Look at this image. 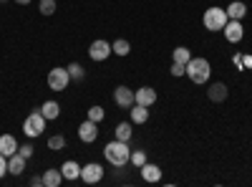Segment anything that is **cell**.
I'll list each match as a JSON object with an SVG mask.
<instances>
[{"mask_svg": "<svg viewBox=\"0 0 252 187\" xmlns=\"http://www.w3.org/2000/svg\"><path fill=\"white\" fill-rule=\"evenodd\" d=\"M103 157H106L109 164L114 167H126L129 164V157H131V150H129V142H121V139H114L103 147Z\"/></svg>", "mask_w": 252, "mask_h": 187, "instance_id": "1", "label": "cell"}, {"mask_svg": "<svg viewBox=\"0 0 252 187\" xmlns=\"http://www.w3.org/2000/svg\"><path fill=\"white\" fill-rule=\"evenodd\" d=\"M209 74H212V66H209L207 58H189L187 64V76L192 78V84H207L209 81Z\"/></svg>", "mask_w": 252, "mask_h": 187, "instance_id": "2", "label": "cell"}, {"mask_svg": "<svg viewBox=\"0 0 252 187\" xmlns=\"http://www.w3.org/2000/svg\"><path fill=\"white\" fill-rule=\"evenodd\" d=\"M43 129H46V116L40 114V109H33L23 121V134L26 137H40Z\"/></svg>", "mask_w": 252, "mask_h": 187, "instance_id": "3", "label": "cell"}, {"mask_svg": "<svg viewBox=\"0 0 252 187\" xmlns=\"http://www.w3.org/2000/svg\"><path fill=\"white\" fill-rule=\"evenodd\" d=\"M227 20H229V18H227V10H224V8H207L202 23H204L207 31H222V28L227 26Z\"/></svg>", "mask_w": 252, "mask_h": 187, "instance_id": "4", "label": "cell"}, {"mask_svg": "<svg viewBox=\"0 0 252 187\" xmlns=\"http://www.w3.org/2000/svg\"><path fill=\"white\" fill-rule=\"evenodd\" d=\"M48 89L51 91H66L68 84H71V76H68V69H63V66H56L48 71Z\"/></svg>", "mask_w": 252, "mask_h": 187, "instance_id": "5", "label": "cell"}, {"mask_svg": "<svg viewBox=\"0 0 252 187\" xmlns=\"http://www.w3.org/2000/svg\"><path fill=\"white\" fill-rule=\"evenodd\" d=\"M114 101H116L119 109H131L136 104V96H134V91L129 86H116L114 89Z\"/></svg>", "mask_w": 252, "mask_h": 187, "instance_id": "6", "label": "cell"}, {"mask_svg": "<svg viewBox=\"0 0 252 187\" xmlns=\"http://www.w3.org/2000/svg\"><path fill=\"white\" fill-rule=\"evenodd\" d=\"M81 180L86 182V185H96L103 180V167L96 162H89L86 167H81Z\"/></svg>", "mask_w": 252, "mask_h": 187, "instance_id": "7", "label": "cell"}, {"mask_svg": "<svg viewBox=\"0 0 252 187\" xmlns=\"http://www.w3.org/2000/svg\"><path fill=\"white\" fill-rule=\"evenodd\" d=\"M114 51H111V43H109V40H94V43H91V48H89V56L94 58V61H106L109 56H111Z\"/></svg>", "mask_w": 252, "mask_h": 187, "instance_id": "8", "label": "cell"}, {"mask_svg": "<svg viewBox=\"0 0 252 187\" xmlns=\"http://www.w3.org/2000/svg\"><path fill=\"white\" fill-rule=\"evenodd\" d=\"M227 96H229V89H227V84H222V81H215V84L207 86V99H209V101L222 104Z\"/></svg>", "mask_w": 252, "mask_h": 187, "instance_id": "9", "label": "cell"}, {"mask_svg": "<svg viewBox=\"0 0 252 187\" xmlns=\"http://www.w3.org/2000/svg\"><path fill=\"white\" fill-rule=\"evenodd\" d=\"M222 31H224V38L229 40V43H240L242 36H245V28H242L240 20H227V26Z\"/></svg>", "mask_w": 252, "mask_h": 187, "instance_id": "10", "label": "cell"}, {"mask_svg": "<svg viewBox=\"0 0 252 187\" xmlns=\"http://www.w3.org/2000/svg\"><path fill=\"white\" fill-rule=\"evenodd\" d=\"M96 137H98V127H96V121H91V119H86L78 127V139L81 142H96Z\"/></svg>", "mask_w": 252, "mask_h": 187, "instance_id": "11", "label": "cell"}, {"mask_svg": "<svg viewBox=\"0 0 252 187\" xmlns=\"http://www.w3.org/2000/svg\"><path fill=\"white\" fill-rule=\"evenodd\" d=\"M134 96H136V104H141V107H152V104L157 101V91H154L152 86H141V89H136Z\"/></svg>", "mask_w": 252, "mask_h": 187, "instance_id": "12", "label": "cell"}, {"mask_svg": "<svg viewBox=\"0 0 252 187\" xmlns=\"http://www.w3.org/2000/svg\"><path fill=\"white\" fill-rule=\"evenodd\" d=\"M61 175L66 177V180H78V177H81V164L73 162V159L63 162V164H61Z\"/></svg>", "mask_w": 252, "mask_h": 187, "instance_id": "13", "label": "cell"}, {"mask_svg": "<svg viewBox=\"0 0 252 187\" xmlns=\"http://www.w3.org/2000/svg\"><path fill=\"white\" fill-rule=\"evenodd\" d=\"M15 152H18V142H15V137H13V134H3V137H0V154L10 157V154H15Z\"/></svg>", "mask_w": 252, "mask_h": 187, "instance_id": "14", "label": "cell"}, {"mask_svg": "<svg viewBox=\"0 0 252 187\" xmlns=\"http://www.w3.org/2000/svg\"><path fill=\"white\" fill-rule=\"evenodd\" d=\"M23 170H26V157H20L18 152L10 154L8 157V172L10 175H23Z\"/></svg>", "mask_w": 252, "mask_h": 187, "instance_id": "15", "label": "cell"}, {"mask_svg": "<svg viewBox=\"0 0 252 187\" xmlns=\"http://www.w3.org/2000/svg\"><path fill=\"white\" fill-rule=\"evenodd\" d=\"M245 15H247V5L240 3V0H235V3L227 5V18H229V20H242Z\"/></svg>", "mask_w": 252, "mask_h": 187, "instance_id": "16", "label": "cell"}, {"mask_svg": "<svg viewBox=\"0 0 252 187\" xmlns=\"http://www.w3.org/2000/svg\"><path fill=\"white\" fill-rule=\"evenodd\" d=\"M141 177H144L146 182H159V180H161V170L157 167V164L146 162L144 167H141Z\"/></svg>", "mask_w": 252, "mask_h": 187, "instance_id": "17", "label": "cell"}, {"mask_svg": "<svg viewBox=\"0 0 252 187\" xmlns=\"http://www.w3.org/2000/svg\"><path fill=\"white\" fill-rule=\"evenodd\" d=\"M38 109H40V114L46 116V121H51V119H58V114H61L58 101H46L43 107H38Z\"/></svg>", "mask_w": 252, "mask_h": 187, "instance_id": "18", "label": "cell"}, {"mask_svg": "<svg viewBox=\"0 0 252 187\" xmlns=\"http://www.w3.org/2000/svg\"><path fill=\"white\" fill-rule=\"evenodd\" d=\"M146 119H149V107L134 104V107H131V121H134V124H144Z\"/></svg>", "mask_w": 252, "mask_h": 187, "instance_id": "19", "label": "cell"}, {"mask_svg": "<svg viewBox=\"0 0 252 187\" xmlns=\"http://www.w3.org/2000/svg\"><path fill=\"white\" fill-rule=\"evenodd\" d=\"M61 182H63L61 170H46V175H43V185L46 187H58Z\"/></svg>", "mask_w": 252, "mask_h": 187, "instance_id": "20", "label": "cell"}, {"mask_svg": "<svg viewBox=\"0 0 252 187\" xmlns=\"http://www.w3.org/2000/svg\"><path fill=\"white\" fill-rule=\"evenodd\" d=\"M111 51H114L116 56H129L131 43H129V40H124V38H119V40H114V43H111Z\"/></svg>", "mask_w": 252, "mask_h": 187, "instance_id": "21", "label": "cell"}, {"mask_svg": "<svg viewBox=\"0 0 252 187\" xmlns=\"http://www.w3.org/2000/svg\"><path fill=\"white\" fill-rule=\"evenodd\" d=\"M172 58L177 61V64H184V66H187V64H189V58H192V53H189L187 46H177L174 53H172Z\"/></svg>", "mask_w": 252, "mask_h": 187, "instance_id": "22", "label": "cell"}, {"mask_svg": "<svg viewBox=\"0 0 252 187\" xmlns=\"http://www.w3.org/2000/svg\"><path fill=\"white\" fill-rule=\"evenodd\" d=\"M66 69H68L71 81H83V78H86V71H83V66H81V64H76V61H73V64H68Z\"/></svg>", "mask_w": 252, "mask_h": 187, "instance_id": "23", "label": "cell"}, {"mask_svg": "<svg viewBox=\"0 0 252 187\" xmlns=\"http://www.w3.org/2000/svg\"><path fill=\"white\" fill-rule=\"evenodd\" d=\"M116 139H121V142H129V139H131V124L121 121L119 127H116Z\"/></svg>", "mask_w": 252, "mask_h": 187, "instance_id": "24", "label": "cell"}, {"mask_svg": "<svg viewBox=\"0 0 252 187\" xmlns=\"http://www.w3.org/2000/svg\"><path fill=\"white\" fill-rule=\"evenodd\" d=\"M63 147H66V137H63V134H53V137H48V150L58 152V150H63Z\"/></svg>", "mask_w": 252, "mask_h": 187, "instance_id": "25", "label": "cell"}, {"mask_svg": "<svg viewBox=\"0 0 252 187\" xmlns=\"http://www.w3.org/2000/svg\"><path fill=\"white\" fill-rule=\"evenodd\" d=\"M129 162L134 164V167H144V164H146V154H144V150H136V152H131V157H129Z\"/></svg>", "mask_w": 252, "mask_h": 187, "instance_id": "26", "label": "cell"}, {"mask_svg": "<svg viewBox=\"0 0 252 187\" xmlns=\"http://www.w3.org/2000/svg\"><path fill=\"white\" fill-rule=\"evenodd\" d=\"M38 10L43 13V15H53V13H56V0H40Z\"/></svg>", "mask_w": 252, "mask_h": 187, "instance_id": "27", "label": "cell"}, {"mask_svg": "<svg viewBox=\"0 0 252 187\" xmlns=\"http://www.w3.org/2000/svg\"><path fill=\"white\" fill-rule=\"evenodd\" d=\"M103 116H106V112H103L101 107H91V109H89V119H91V121H96V124H98Z\"/></svg>", "mask_w": 252, "mask_h": 187, "instance_id": "28", "label": "cell"}, {"mask_svg": "<svg viewBox=\"0 0 252 187\" xmlns=\"http://www.w3.org/2000/svg\"><path fill=\"white\" fill-rule=\"evenodd\" d=\"M33 150H35L33 144H18V154H20V157H26V159L33 157Z\"/></svg>", "mask_w": 252, "mask_h": 187, "instance_id": "29", "label": "cell"}, {"mask_svg": "<svg viewBox=\"0 0 252 187\" xmlns=\"http://www.w3.org/2000/svg\"><path fill=\"white\" fill-rule=\"evenodd\" d=\"M184 74H187V66L174 61V64H172V76H184Z\"/></svg>", "mask_w": 252, "mask_h": 187, "instance_id": "30", "label": "cell"}, {"mask_svg": "<svg viewBox=\"0 0 252 187\" xmlns=\"http://www.w3.org/2000/svg\"><path fill=\"white\" fill-rule=\"evenodd\" d=\"M8 172V157L5 154H0V177H3Z\"/></svg>", "mask_w": 252, "mask_h": 187, "instance_id": "31", "label": "cell"}, {"mask_svg": "<svg viewBox=\"0 0 252 187\" xmlns=\"http://www.w3.org/2000/svg\"><path fill=\"white\" fill-rule=\"evenodd\" d=\"M31 185H33V187H40V185H43V177H38V175L31 177Z\"/></svg>", "mask_w": 252, "mask_h": 187, "instance_id": "32", "label": "cell"}, {"mask_svg": "<svg viewBox=\"0 0 252 187\" xmlns=\"http://www.w3.org/2000/svg\"><path fill=\"white\" fill-rule=\"evenodd\" d=\"M242 64H245V69H247V66L252 69V56H245V58H242Z\"/></svg>", "mask_w": 252, "mask_h": 187, "instance_id": "33", "label": "cell"}, {"mask_svg": "<svg viewBox=\"0 0 252 187\" xmlns=\"http://www.w3.org/2000/svg\"><path fill=\"white\" fill-rule=\"evenodd\" d=\"M15 3H18V5H28V3H31V0H15Z\"/></svg>", "mask_w": 252, "mask_h": 187, "instance_id": "34", "label": "cell"}, {"mask_svg": "<svg viewBox=\"0 0 252 187\" xmlns=\"http://www.w3.org/2000/svg\"><path fill=\"white\" fill-rule=\"evenodd\" d=\"M0 3H8V0H0Z\"/></svg>", "mask_w": 252, "mask_h": 187, "instance_id": "35", "label": "cell"}]
</instances>
